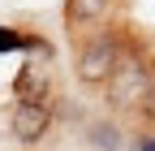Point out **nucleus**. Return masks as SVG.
Here are the masks:
<instances>
[{
  "label": "nucleus",
  "instance_id": "nucleus-1",
  "mask_svg": "<svg viewBox=\"0 0 155 151\" xmlns=\"http://www.w3.org/2000/svg\"><path fill=\"white\" fill-rule=\"evenodd\" d=\"M121 61H125L121 35L116 30H99V35H91V39L82 43V52H78V78H82L86 86H108Z\"/></svg>",
  "mask_w": 155,
  "mask_h": 151
},
{
  "label": "nucleus",
  "instance_id": "nucleus-2",
  "mask_svg": "<svg viewBox=\"0 0 155 151\" xmlns=\"http://www.w3.org/2000/svg\"><path fill=\"white\" fill-rule=\"evenodd\" d=\"M151 65L142 61V52H125V61L116 65L112 82H108V104L112 108H142L147 86H151Z\"/></svg>",
  "mask_w": 155,
  "mask_h": 151
},
{
  "label": "nucleus",
  "instance_id": "nucleus-3",
  "mask_svg": "<svg viewBox=\"0 0 155 151\" xmlns=\"http://www.w3.org/2000/svg\"><path fill=\"white\" fill-rule=\"evenodd\" d=\"M48 125H52V108L48 104H13V117H9V129H13V138L17 143H39L48 134Z\"/></svg>",
  "mask_w": 155,
  "mask_h": 151
},
{
  "label": "nucleus",
  "instance_id": "nucleus-4",
  "mask_svg": "<svg viewBox=\"0 0 155 151\" xmlns=\"http://www.w3.org/2000/svg\"><path fill=\"white\" fill-rule=\"evenodd\" d=\"M48 82H52V73H48V65H22V73H17V82H13V91H17V104H48Z\"/></svg>",
  "mask_w": 155,
  "mask_h": 151
},
{
  "label": "nucleus",
  "instance_id": "nucleus-5",
  "mask_svg": "<svg viewBox=\"0 0 155 151\" xmlns=\"http://www.w3.org/2000/svg\"><path fill=\"white\" fill-rule=\"evenodd\" d=\"M112 13V0H65V17L69 26H95Z\"/></svg>",
  "mask_w": 155,
  "mask_h": 151
},
{
  "label": "nucleus",
  "instance_id": "nucleus-6",
  "mask_svg": "<svg viewBox=\"0 0 155 151\" xmlns=\"http://www.w3.org/2000/svg\"><path fill=\"white\" fill-rule=\"evenodd\" d=\"M91 147L95 151H121V129L99 121V125H91Z\"/></svg>",
  "mask_w": 155,
  "mask_h": 151
},
{
  "label": "nucleus",
  "instance_id": "nucleus-7",
  "mask_svg": "<svg viewBox=\"0 0 155 151\" xmlns=\"http://www.w3.org/2000/svg\"><path fill=\"white\" fill-rule=\"evenodd\" d=\"M138 112H142L147 121H155V78H151V86H147V99H142V108H138Z\"/></svg>",
  "mask_w": 155,
  "mask_h": 151
},
{
  "label": "nucleus",
  "instance_id": "nucleus-8",
  "mask_svg": "<svg viewBox=\"0 0 155 151\" xmlns=\"http://www.w3.org/2000/svg\"><path fill=\"white\" fill-rule=\"evenodd\" d=\"M138 151H155V138H147V134H142V138H138Z\"/></svg>",
  "mask_w": 155,
  "mask_h": 151
}]
</instances>
